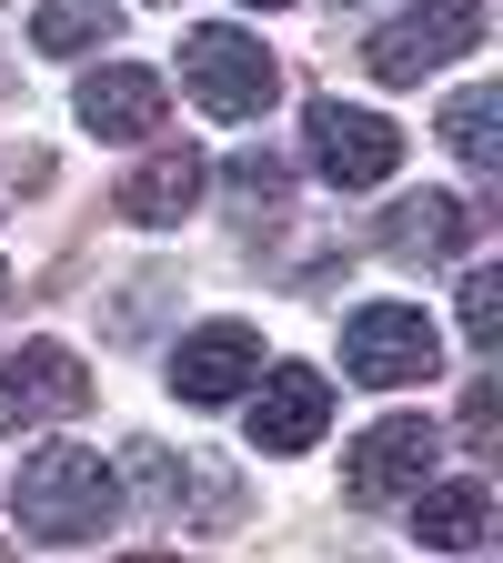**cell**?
<instances>
[{
    "instance_id": "obj_2",
    "label": "cell",
    "mask_w": 503,
    "mask_h": 563,
    "mask_svg": "<svg viewBox=\"0 0 503 563\" xmlns=\"http://www.w3.org/2000/svg\"><path fill=\"white\" fill-rule=\"evenodd\" d=\"M182 81H192V101H201L211 121H262L272 91H282V70H272V51H262L252 31L201 21V31H182Z\"/></svg>"
},
{
    "instance_id": "obj_11",
    "label": "cell",
    "mask_w": 503,
    "mask_h": 563,
    "mask_svg": "<svg viewBox=\"0 0 503 563\" xmlns=\"http://www.w3.org/2000/svg\"><path fill=\"white\" fill-rule=\"evenodd\" d=\"M81 121L101 141H152L162 131V81L131 70V60H101V70H81Z\"/></svg>"
},
{
    "instance_id": "obj_21",
    "label": "cell",
    "mask_w": 503,
    "mask_h": 563,
    "mask_svg": "<svg viewBox=\"0 0 503 563\" xmlns=\"http://www.w3.org/2000/svg\"><path fill=\"white\" fill-rule=\"evenodd\" d=\"M131 563H162V553H131Z\"/></svg>"
},
{
    "instance_id": "obj_6",
    "label": "cell",
    "mask_w": 503,
    "mask_h": 563,
    "mask_svg": "<svg viewBox=\"0 0 503 563\" xmlns=\"http://www.w3.org/2000/svg\"><path fill=\"white\" fill-rule=\"evenodd\" d=\"M434 463H444V433L423 412H383L363 443H352V463H342V493L352 504H413L423 483H434Z\"/></svg>"
},
{
    "instance_id": "obj_16",
    "label": "cell",
    "mask_w": 503,
    "mask_h": 563,
    "mask_svg": "<svg viewBox=\"0 0 503 563\" xmlns=\"http://www.w3.org/2000/svg\"><path fill=\"white\" fill-rule=\"evenodd\" d=\"M444 141H453V152H463V172H503V91L483 81V91H463L453 111H444Z\"/></svg>"
},
{
    "instance_id": "obj_22",
    "label": "cell",
    "mask_w": 503,
    "mask_h": 563,
    "mask_svg": "<svg viewBox=\"0 0 503 563\" xmlns=\"http://www.w3.org/2000/svg\"><path fill=\"white\" fill-rule=\"evenodd\" d=\"M0 282H11V272H0Z\"/></svg>"
},
{
    "instance_id": "obj_10",
    "label": "cell",
    "mask_w": 503,
    "mask_h": 563,
    "mask_svg": "<svg viewBox=\"0 0 503 563\" xmlns=\"http://www.w3.org/2000/svg\"><path fill=\"white\" fill-rule=\"evenodd\" d=\"M201 181H211V162L192 152V141H162V152H152V162H141V172L121 181V222H141V232L182 222V211L201 201Z\"/></svg>"
},
{
    "instance_id": "obj_19",
    "label": "cell",
    "mask_w": 503,
    "mask_h": 563,
    "mask_svg": "<svg viewBox=\"0 0 503 563\" xmlns=\"http://www.w3.org/2000/svg\"><path fill=\"white\" fill-rule=\"evenodd\" d=\"M252 11H282V0H252Z\"/></svg>"
},
{
    "instance_id": "obj_12",
    "label": "cell",
    "mask_w": 503,
    "mask_h": 563,
    "mask_svg": "<svg viewBox=\"0 0 503 563\" xmlns=\"http://www.w3.org/2000/svg\"><path fill=\"white\" fill-rule=\"evenodd\" d=\"M463 242H473V201H453V191H413V201L383 211V252L393 262H444Z\"/></svg>"
},
{
    "instance_id": "obj_8",
    "label": "cell",
    "mask_w": 503,
    "mask_h": 563,
    "mask_svg": "<svg viewBox=\"0 0 503 563\" xmlns=\"http://www.w3.org/2000/svg\"><path fill=\"white\" fill-rule=\"evenodd\" d=\"M252 383H262V332L201 322V332L172 342V393H182V402H232V393H252Z\"/></svg>"
},
{
    "instance_id": "obj_4",
    "label": "cell",
    "mask_w": 503,
    "mask_h": 563,
    "mask_svg": "<svg viewBox=\"0 0 503 563\" xmlns=\"http://www.w3.org/2000/svg\"><path fill=\"white\" fill-rule=\"evenodd\" d=\"M444 363V332L423 322L413 302H363L342 322V373L352 383H373V393H393V383H423Z\"/></svg>"
},
{
    "instance_id": "obj_14",
    "label": "cell",
    "mask_w": 503,
    "mask_h": 563,
    "mask_svg": "<svg viewBox=\"0 0 503 563\" xmlns=\"http://www.w3.org/2000/svg\"><path fill=\"white\" fill-rule=\"evenodd\" d=\"M483 523H493V493L483 483H423L413 493V533L434 543V553H473Z\"/></svg>"
},
{
    "instance_id": "obj_9",
    "label": "cell",
    "mask_w": 503,
    "mask_h": 563,
    "mask_svg": "<svg viewBox=\"0 0 503 563\" xmlns=\"http://www.w3.org/2000/svg\"><path fill=\"white\" fill-rule=\"evenodd\" d=\"M322 422H332V383H322L313 363H272V373L252 383V443H262V453H313Z\"/></svg>"
},
{
    "instance_id": "obj_20",
    "label": "cell",
    "mask_w": 503,
    "mask_h": 563,
    "mask_svg": "<svg viewBox=\"0 0 503 563\" xmlns=\"http://www.w3.org/2000/svg\"><path fill=\"white\" fill-rule=\"evenodd\" d=\"M0 563H21V553H11V543H0Z\"/></svg>"
},
{
    "instance_id": "obj_7",
    "label": "cell",
    "mask_w": 503,
    "mask_h": 563,
    "mask_svg": "<svg viewBox=\"0 0 503 563\" xmlns=\"http://www.w3.org/2000/svg\"><path fill=\"white\" fill-rule=\"evenodd\" d=\"M91 402V373L70 342H21L0 363V433H41V422H70Z\"/></svg>"
},
{
    "instance_id": "obj_5",
    "label": "cell",
    "mask_w": 503,
    "mask_h": 563,
    "mask_svg": "<svg viewBox=\"0 0 503 563\" xmlns=\"http://www.w3.org/2000/svg\"><path fill=\"white\" fill-rule=\"evenodd\" d=\"M483 41V0H413V11H393L373 31V81H423V70H444Z\"/></svg>"
},
{
    "instance_id": "obj_15",
    "label": "cell",
    "mask_w": 503,
    "mask_h": 563,
    "mask_svg": "<svg viewBox=\"0 0 503 563\" xmlns=\"http://www.w3.org/2000/svg\"><path fill=\"white\" fill-rule=\"evenodd\" d=\"M101 41H121L111 0H31V51H51V60H81V51H101Z\"/></svg>"
},
{
    "instance_id": "obj_13",
    "label": "cell",
    "mask_w": 503,
    "mask_h": 563,
    "mask_svg": "<svg viewBox=\"0 0 503 563\" xmlns=\"http://www.w3.org/2000/svg\"><path fill=\"white\" fill-rule=\"evenodd\" d=\"M131 483H141V493H152V504H172V514L192 504L201 523H232V483H222V473H211V463H192V453L172 463L162 443H141V453H131Z\"/></svg>"
},
{
    "instance_id": "obj_17",
    "label": "cell",
    "mask_w": 503,
    "mask_h": 563,
    "mask_svg": "<svg viewBox=\"0 0 503 563\" xmlns=\"http://www.w3.org/2000/svg\"><path fill=\"white\" fill-rule=\"evenodd\" d=\"M463 332H473V352H493V342H503V272H493V262H473V272H463Z\"/></svg>"
},
{
    "instance_id": "obj_3",
    "label": "cell",
    "mask_w": 503,
    "mask_h": 563,
    "mask_svg": "<svg viewBox=\"0 0 503 563\" xmlns=\"http://www.w3.org/2000/svg\"><path fill=\"white\" fill-rule=\"evenodd\" d=\"M303 152H313V172H322L332 191H373V181L403 172V131H393L383 111H363V101H313Z\"/></svg>"
},
{
    "instance_id": "obj_1",
    "label": "cell",
    "mask_w": 503,
    "mask_h": 563,
    "mask_svg": "<svg viewBox=\"0 0 503 563\" xmlns=\"http://www.w3.org/2000/svg\"><path fill=\"white\" fill-rule=\"evenodd\" d=\"M11 514H21L41 543H91V533L121 514V483H111V463L81 453V443H41V453L21 463V483H11Z\"/></svg>"
},
{
    "instance_id": "obj_18",
    "label": "cell",
    "mask_w": 503,
    "mask_h": 563,
    "mask_svg": "<svg viewBox=\"0 0 503 563\" xmlns=\"http://www.w3.org/2000/svg\"><path fill=\"white\" fill-rule=\"evenodd\" d=\"M282 181H293V172H282L272 152H242V162H232V191H242V201H262V211L282 201Z\"/></svg>"
}]
</instances>
